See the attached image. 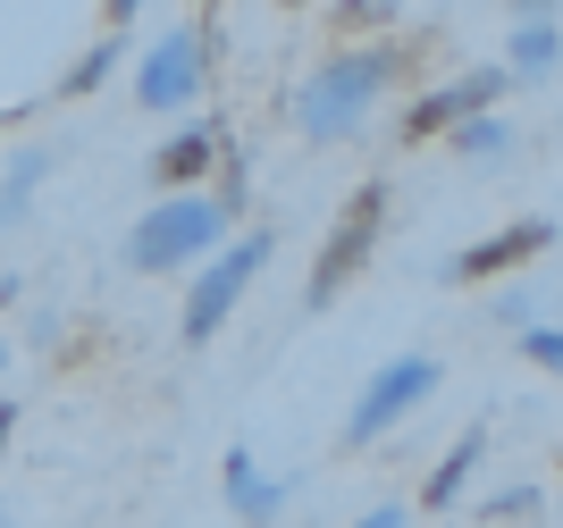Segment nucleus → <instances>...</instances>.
Masks as SVG:
<instances>
[{"instance_id": "nucleus-12", "label": "nucleus", "mask_w": 563, "mask_h": 528, "mask_svg": "<svg viewBox=\"0 0 563 528\" xmlns=\"http://www.w3.org/2000/svg\"><path fill=\"white\" fill-rule=\"evenodd\" d=\"M438 143H446L463 168H496V160H514V143H521V135H514V117H505V101H488V110L454 117Z\"/></svg>"}, {"instance_id": "nucleus-7", "label": "nucleus", "mask_w": 563, "mask_h": 528, "mask_svg": "<svg viewBox=\"0 0 563 528\" xmlns=\"http://www.w3.org/2000/svg\"><path fill=\"white\" fill-rule=\"evenodd\" d=\"M505 92H514V68H505V59H488V68H463V76H438V85H421L412 101H404L396 143H404V151H429V143L446 135L454 117L488 110V101H505Z\"/></svg>"}, {"instance_id": "nucleus-14", "label": "nucleus", "mask_w": 563, "mask_h": 528, "mask_svg": "<svg viewBox=\"0 0 563 528\" xmlns=\"http://www.w3.org/2000/svg\"><path fill=\"white\" fill-rule=\"evenodd\" d=\"M51 168H59V151H51V143H25L18 160L0 168V227H18L25 210H34V193H43Z\"/></svg>"}, {"instance_id": "nucleus-5", "label": "nucleus", "mask_w": 563, "mask_h": 528, "mask_svg": "<svg viewBox=\"0 0 563 528\" xmlns=\"http://www.w3.org/2000/svg\"><path fill=\"white\" fill-rule=\"evenodd\" d=\"M211 92V18H186V25H168V34H152L135 59V101L152 117H177L194 110Z\"/></svg>"}, {"instance_id": "nucleus-26", "label": "nucleus", "mask_w": 563, "mask_h": 528, "mask_svg": "<svg viewBox=\"0 0 563 528\" xmlns=\"http://www.w3.org/2000/svg\"><path fill=\"white\" fill-rule=\"evenodd\" d=\"M0 369H9V345H0Z\"/></svg>"}, {"instance_id": "nucleus-22", "label": "nucleus", "mask_w": 563, "mask_h": 528, "mask_svg": "<svg viewBox=\"0 0 563 528\" xmlns=\"http://www.w3.org/2000/svg\"><path fill=\"white\" fill-rule=\"evenodd\" d=\"M18 412H25V403H9V394H0V453L18 445Z\"/></svg>"}, {"instance_id": "nucleus-21", "label": "nucleus", "mask_w": 563, "mask_h": 528, "mask_svg": "<svg viewBox=\"0 0 563 528\" xmlns=\"http://www.w3.org/2000/svg\"><path fill=\"white\" fill-rule=\"evenodd\" d=\"M143 9H152V0H101V18H110V25H118V34H126V25H135V18H143Z\"/></svg>"}, {"instance_id": "nucleus-10", "label": "nucleus", "mask_w": 563, "mask_h": 528, "mask_svg": "<svg viewBox=\"0 0 563 528\" xmlns=\"http://www.w3.org/2000/svg\"><path fill=\"white\" fill-rule=\"evenodd\" d=\"M219 479H228L219 495H228V512H235V520H286V512H295V486H286V479H269V470L253 461V445H228Z\"/></svg>"}, {"instance_id": "nucleus-23", "label": "nucleus", "mask_w": 563, "mask_h": 528, "mask_svg": "<svg viewBox=\"0 0 563 528\" xmlns=\"http://www.w3.org/2000/svg\"><path fill=\"white\" fill-rule=\"evenodd\" d=\"M505 9H514V18H555L563 0H505Z\"/></svg>"}, {"instance_id": "nucleus-9", "label": "nucleus", "mask_w": 563, "mask_h": 528, "mask_svg": "<svg viewBox=\"0 0 563 528\" xmlns=\"http://www.w3.org/2000/svg\"><path fill=\"white\" fill-rule=\"evenodd\" d=\"M219 143H228V126H219V117H186V126H168V143L152 151V184H161V193L202 184V177L219 168Z\"/></svg>"}, {"instance_id": "nucleus-11", "label": "nucleus", "mask_w": 563, "mask_h": 528, "mask_svg": "<svg viewBox=\"0 0 563 528\" xmlns=\"http://www.w3.org/2000/svg\"><path fill=\"white\" fill-rule=\"evenodd\" d=\"M479 461H488V428H463V437L438 453V470L421 479V495H412V512H463L471 479H479Z\"/></svg>"}, {"instance_id": "nucleus-4", "label": "nucleus", "mask_w": 563, "mask_h": 528, "mask_svg": "<svg viewBox=\"0 0 563 528\" xmlns=\"http://www.w3.org/2000/svg\"><path fill=\"white\" fill-rule=\"evenodd\" d=\"M387 210H396V184L387 177H362L345 193V210H336V227L320 235V252H311V285H303V311H336L345 302V285L378 260V244H387Z\"/></svg>"}, {"instance_id": "nucleus-17", "label": "nucleus", "mask_w": 563, "mask_h": 528, "mask_svg": "<svg viewBox=\"0 0 563 528\" xmlns=\"http://www.w3.org/2000/svg\"><path fill=\"white\" fill-rule=\"evenodd\" d=\"M110 76H118V25L85 50V59H76V76H59V101H85V92H101Z\"/></svg>"}, {"instance_id": "nucleus-19", "label": "nucleus", "mask_w": 563, "mask_h": 528, "mask_svg": "<svg viewBox=\"0 0 563 528\" xmlns=\"http://www.w3.org/2000/svg\"><path fill=\"white\" fill-rule=\"evenodd\" d=\"M496 319H505V327H530V319H539L530 285H505V294H496Z\"/></svg>"}, {"instance_id": "nucleus-24", "label": "nucleus", "mask_w": 563, "mask_h": 528, "mask_svg": "<svg viewBox=\"0 0 563 528\" xmlns=\"http://www.w3.org/2000/svg\"><path fill=\"white\" fill-rule=\"evenodd\" d=\"M219 9H228V0H202V18H219Z\"/></svg>"}, {"instance_id": "nucleus-3", "label": "nucleus", "mask_w": 563, "mask_h": 528, "mask_svg": "<svg viewBox=\"0 0 563 528\" xmlns=\"http://www.w3.org/2000/svg\"><path fill=\"white\" fill-rule=\"evenodd\" d=\"M269 227H253V235H219L211 252L194 260V277H186V311H177V345H219V327L235 319V302L253 294V277L269 269Z\"/></svg>"}, {"instance_id": "nucleus-2", "label": "nucleus", "mask_w": 563, "mask_h": 528, "mask_svg": "<svg viewBox=\"0 0 563 528\" xmlns=\"http://www.w3.org/2000/svg\"><path fill=\"white\" fill-rule=\"evenodd\" d=\"M219 235H235V210L219 193H202V184H177V193H161L126 227V269L135 277H186Z\"/></svg>"}, {"instance_id": "nucleus-16", "label": "nucleus", "mask_w": 563, "mask_h": 528, "mask_svg": "<svg viewBox=\"0 0 563 528\" xmlns=\"http://www.w3.org/2000/svg\"><path fill=\"white\" fill-rule=\"evenodd\" d=\"M329 25L336 43L345 34H387V25H404V0H329Z\"/></svg>"}, {"instance_id": "nucleus-28", "label": "nucleus", "mask_w": 563, "mask_h": 528, "mask_svg": "<svg viewBox=\"0 0 563 528\" xmlns=\"http://www.w3.org/2000/svg\"><path fill=\"white\" fill-rule=\"evenodd\" d=\"M555 470H563V445H555Z\"/></svg>"}, {"instance_id": "nucleus-27", "label": "nucleus", "mask_w": 563, "mask_h": 528, "mask_svg": "<svg viewBox=\"0 0 563 528\" xmlns=\"http://www.w3.org/2000/svg\"><path fill=\"white\" fill-rule=\"evenodd\" d=\"M555 520H563V495H555Z\"/></svg>"}, {"instance_id": "nucleus-25", "label": "nucleus", "mask_w": 563, "mask_h": 528, "mask_svg": "<svg viewBox=\"0 0 563 528\" xmlns=\"http://www.w3.org/2000/svg\"><path fill=\"white\" fill-rule=\"evenodd\" d=\"M278 9H311V0H278Z\"/></svg>"}, {"instance_id": "nucleus-29", "label": "nucleus", "mask_w": 563, "mask_h": 528, "mask_svg": "<svg viewBox=\"0 0 563 528\" xmlns=\"http://www.w3.org/2000/svg\"><path fill=\"white\" fill-rule=\"evenodd\" d=\"M194 9H202V0H194Z\"/></svg>"}, {"instance_id": "nucleus-18", "label": "nucleus", "mask_w": 563, "mask_h": 528, "mask_svg": "<svg viewBox=\"0 0 563 528\" xmlns=\"http://www.w3.org/2000/svg\"><path fill=\"white\" fill-rule=\"evenodd\" d=\"M514 352H521L530 369H547V378H563V327H547V319L514 327Z\"/></svg>"}, {"instance_id": "nucleus-8", "label": "nucleus", "mask_w": 563, "mask_h": 528, "mask_svg": "<svg viewBox=\"0 0 563 528\" xmlns=\"http://www.w3.org/2000/svg\"><path fill=\"white\" fill-rule=\"evenodd\" d=\"M547 252H555V218H505V227H488L479 244H463L446 260V285H496V277H521Z\"/></svg>"}, {"instance_id": "nucleus-13", "label": "nucleus", "mask_w": 563, "mask_h": 528, "mask_svg": "<svg viewBox=\"0 0 563 528\" xmlns=\"http://www.w3.org/2000/svg\"><path fill=\"white\" fill-rule=\"evenodd\" d=\"M505 68H514V85L555 76L563 68V25L555 18H514V34H505Z\"/></svg>"}, {"instance_id": "nucleus-20", "label": "nucleus", "mask_w": 563, "mask_h": 528, "mask_svg": "<svg viewBox=\"0 0 563 528\" xmlns=\"http://www.w3.org/2000/svg\"><path fill=\"white\" fill-rule=\"evenodd\" d=\"M396 520H412V504H404V495H378V504H362V528H396Z\"/></svg>"}, {"instance_id": "nucleus-6", "label": "nucleus", "mask_w": 563, "mask_h": 528, "mask_svg": "<svg viewBox=\"0 0 563 528\" xmlns=\"http://www.w3.org/2000/svg\"><path fill=\"white\" fill-rule=\"evenodd\" d=\"M446 386V361L438 352H396V361H378V378L362 394H353V412H345V428H336V445H378L387 428H404V419L421 412L429 394Z\"/></svg>"}, {"instance_id": "nucleus-1", "label": "nucleus", "mask_w": 563, "mask_h": 528, "mask_svg": "<svg viewBox=\"0 0 563 528\" xmlns=\"http://www.w3.org/2000/svg\"><path fill=\"white\" fill-rule=\"evenodd\" d=\"M404 76H412V43H404L396 25H387V34H345V43L295 85V126H303V143L362 135Z\"/></svg>"}, {"instance_id": "nucleus-15", "label": "nucleus", "mask_w": 563, "mask_h": 528, "mask_svg": "<svg viewBox=\"0 0 563 528\" xmlns=\"http://www.w3.org/2000/svg\"><path fill=\"white\" fill-rule=\"evenodd\" d=\"M471 512H479V520H547V512H555V495H547L539 479H514V486H488Z\"/></svg>"}]
</instances>
